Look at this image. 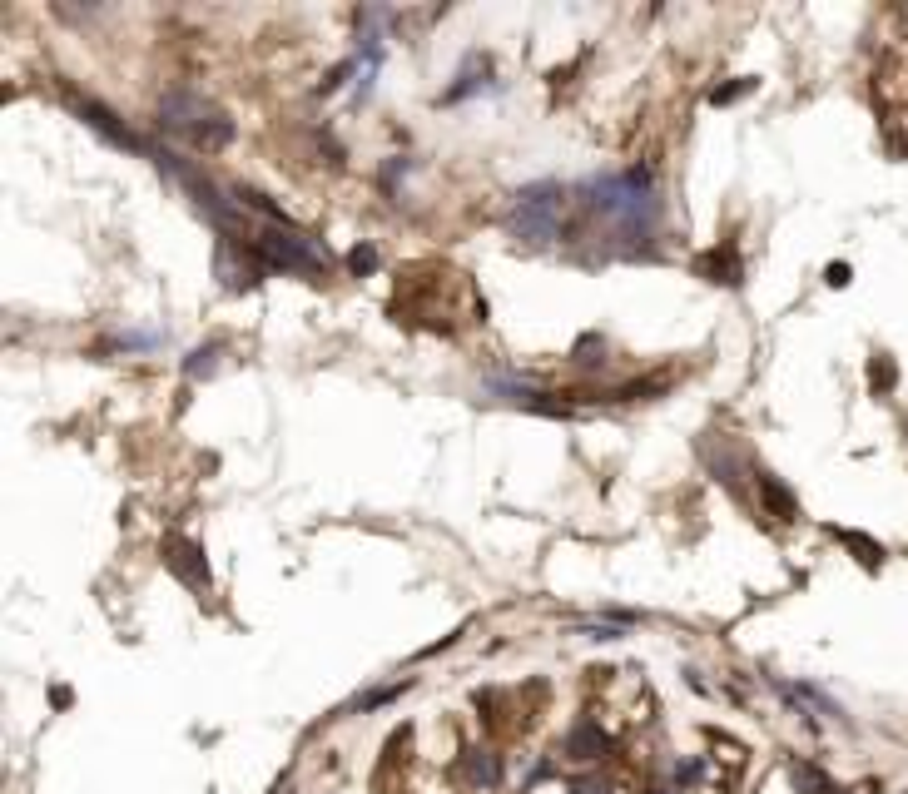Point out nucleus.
Here are the masks:
<instances>
[{
    "mask_svg": "<svg viewBox=\"0 0 908 794\" xmlns=\"http://www.w3.org/2000/svg\"><path fill=\"white\" fill-rule=\"evenodd\" d=\"M621 239H650L660 224V194L646 169H616V174H591L576 189Z\"/></svg>",
    "mask_w": 908,
    "mask_h": 794,
    "instance_id": "obj_1",
    "label": "nucleus"
},
{
    "mask_svg": "<svg viewBox=\"0 0 908 794\" xmlns=\"http://www.w3.org/2000/svg\"><path fill=\"white\" fill-rule=\"evenodd\" d=\"M159 125L179 139H189V144H199V149L234 144V120L214 100H204L199 90H184V85L159 95Z\"/></svg>",
    "mask_w": 908,
    "mask_h": 794,
    "instance_id": "obj_2",
    "label": "nucleus"
},
{
    "mask_svg": "<svg viewBox=\"0 0 908 794\" xmlns=\"http://www.w3.org/2000/svg\"><path fill=\"white\" fill-rule=\"evenodd\" d=\"M561 209H566V189L556 179H536V184H521L517 189L507 224L526 244H551L561 234Z\"/></svg>",
    "mask_w": 908,
    "mask_h": 794,
    "instance_id": "obj_3",
    "label": "nucleus"
},
{
    "mask_svg": "<svg viewBox=\"0 0 908 794\" xmlns=\"http://www.w3.org/2000/svg\"><path fill=\"white\" fill-rule=\"evenodd\" d=\"M254 249H259V259L268 273H323L328 268V244L323 239H308L303 229H293V224H268L259 239H254Z\"/></svg>",
    "mask_w": 908,
    "mask_h": 794,
    "instance_id": "obj_4",
    "label": "nucleus"
},
{
    "mask_svg": "<svg viewBox=\"0 0 908 794\" xmlns=\"http://www.w3.org/2000/svg\"><path fill=\"white\" fill-rule=\"evenodd\" d=\"M70 105H75V115H80L90 130L105 134L110 144H120V149H134V154H149V159H154V149H149V144H144V139H139L130 125H120V120H115V115H110L100 100H90V95H70Z\"/></svg>",
    "mask_w": 908,
    "mask_h": 794,
    "instance_id": "obj_5",
    "label": "nucleus"
},
{
    "mask_svg": "<svg viewBox=\"0 0 908 794\" xmlns=\"http://www.w3.org/2000/svg\"><path fill=\"white\" fill-rule=\"evenodd\" d=\"M164 551H169V566L194 586V591H204L209 586V566H204V551L194 546V541H184V536H169L164 541Z\"/></svg>",
    "mask_w": 908,
    "mask_h": 794,
    "instance_id": "obj_6",
    "label": "nucleus"
},
{
    "mask_svg": "<svg viewBox=\"0 0 908 794\" xmlns=\"http://www.w3.org/2000/svg\"><path fill=\"white\" fill-rule=\"evenodd\" d=\"M700 273L710 278V283H725V288H740L745 283V264H740V254L725 244V249H710L705 259H700Z\"/></svg>",
    "mask_w": 908,
    "mask_h": 794,
    "instance_id": "obj_7",
    "label": "nucleus"
},
{
    "mask_svg": "<svg viewBox=\"0 0 908 794\" xmlns=\"http://www.w3.org/2000/svg\"><path fill=\"white\" fill-rule=\"evenodd\" d=\"M462 770H467V785L472 790H497L502 785V760L492 750H467Z\"/></svg>",
    "mask_w": 908,
    "mask_h": 794,
    "instance_id": "obj_8",
    "label": "nucleus"
},
{
    "mask_svg": "<svg viewBox=\"0 0 908 794\" xmlns=\"http://www.w3.org/2000/svg\"><path fill=\"white\" fill-rule=\"evenodd\" d=\"M601 750H611V735H606L601 725H591V720H581V725L566 735V755H576V760H596Z\"/></svg>",
    "mask_w": 908,
    "mask_h": 794,
    "instance_id": "obj_9",
    "label": "nucleus"
},
{
    "mask_svg": "<svg viewBox=\"0 0 908 794\" xmlns=\"http://www.w3.org/2000/svg\"><path fill=\"white\" fill-rule=\"evenodd\" d=\"M219 358H224V348H219V343H204V348H194V353L184 358V378H189V383L209 378V373L219 368Z\"/></svg>",
    "mask_w": 908,
    "mask_h": 794,
    "instance_id": "obj_10",
    "label": "nucleus"
},
{
    "mask_svg": "<svg viewBox=\"0 0 908 794\" xmlns=\"http://www.w3.org/2000/svg\"><path fill=\"white\" fill-rule=\"evenodd\" d=\"M789 780H794V790H799V794H834L829 775H824V770H814V765H804V760H794V765H789Z\"/></svg>",
    "mask_w": 908,
    "mask_h": 794,
    "instance_id": "obj_11",
    "label": "nucleus"
},
{
    "mask_svg": "<svg viewBox=\"0 0 908 794\" xmlns=\"http://www.w3.org/2000/svg\"><path fill=\"white\" fill-rule=\"evenodd\" d=\"M755 482H760V492H765V502L775 507V517H779V522H794V512H799V507H794V497H789V492L779 487L775 477H770V472H760Z\"/></svg>",
    "mask_w": 908,
    "mask_h": 794,
    "instance_id": "obj_12",
    "label": "nucleus"
},
{
    "mask_svg": "<svg viewBox=\"0 0 908 794\" xmlns=\"http://www.w3.org/2000/svg\"><path fill=\"white\" fill-rule=\"evenodd\" d=\"M477 90H497V85H487V80H477L472 70H462V75H457V85H452V90H442V105H462V100H467V95H477Z\"/></svg>",
    "mask_w": 908,
    "mask_h": 794,
    "instance_id": "obj_13",
    "label": "nucleus"
},
{
    "mask_svg": "<svg viewBox=\"0 0 908 794\" xmlns=\"http://www.w3.org/2000/svg\"><path fill=\"white\" fill-rule=\"evenodd\" d=\"M839 541H849V546L859 551V561H864V566H879V561H884V546H874V541H869V536H859V531H839Z\"/></svg>",
    "mask_w": 908,
    "mask_h": 794,
    "instance_id": "obj_14",
    "label": "nucleus"
},
{
    "mask_svg": "<svg viewBox=\"0 0 908 794\" xmlns=\"http://www.w3.org/2000/svg\"><path fill=\"white\" fill-rule=\"evenodd\" d=\"M407 174H412V159H402V154H397V159H388V164H383V189H388V194H397V184H402Z\"/></svg>",
    "mask_w": 908,
    "mask_h": 794,
    "instance_id": "obj_15",
    "label": "nucleus"
},
{
    "mask_svg": "<svg viewBox=\"0 0 908 794\" xmlns=\"http://www.w3.org/2000/svg\"><path fill=\"white\" fill-rule=\"evenodd\" d=\"M348 268H353V273H373V268H378V249H373V244H358V249L348 254Z\"/></svg>",
    "mask_w": 908,
    "mask_h": 794,
    "instance_id": "obj_16",
    "label": "nucleus"
},
{
    "mask_svg": "<svg viewBox=\"0 0 908 794\" xmlns=\"http://www.w3.org/2000/svg\"><path fill=\"white\" fill-rule=\"evenodd\" d=\"M402 690H407V680H397V685H388V690H373V695H363V700H358V710H378V705L397 700Z\"/></svg>",
    "mask_w": 908,
    "mask_h": 794,
    "instance_id": "obj_17",
    "label": "nucleus"
},
{
    "mask_svg": "<svg viewBox=\"0 0 908 794\" xmlns=\"http://www.w3.org/2000/svg\"><path fill=\"white\" fill-rule=\"evenodd\" d=\"M358 65H363V60H343V65H338V70H328V80H323V85H318V95H333V90H338V85H343V80H348V75H353V70H358Z\"/></svg>",
    "mask_w": 908,
    "mask_h": 794,
    "instance_id": "obj_18",
    "label": "nucleus"
},
{
    "mask_svg": "<svg viewBox=\"0 0 908 794\" xmlns=\"http://www.w3.org/2000/svg\"><path fill=\"white\" fill-rule=\"evenodd\" d=\"M581 631H586L591 641H621V636H626V631H621V626H611V621H591V626H581Z\"/></svg>",
    "mask_w": 908,
    "mask_h": 794,
    "instance_id": "obj_19",
    "label": "nucleus"
},
{
    "mask_svg": "<svg viewBox=\"0 0 908 794\" xmlns=\"http://www.w3.org/2000/svg\"><path fill=\"white\" fill-rule=\"evenodd\" d=\"M745 90H755V80H735V85H725V90H715V95H710V100H715V105H730V100H740V95H745Z\"/></svg>",
    "mask_w": 908,
    "mask_h": 794,
    "instance_id": "obj_20",
    "label": "nucleus"
},
{
    "mask_svg": "<svg viewBox=\"0 0 908 794\" xmlns=\"http://www.w3.org/2000/svg\"><path fill=\"white\" fill-rule=\"evenodd\" d=\"M675 780L680 785H695V780H705V765L700 760H685V765H675Z\"/></svg>",
    "mask_w": 908,
    "mask_h": 794,
    "instance_id": "obj_21",
    "label": "nucleus"
},
{
    "mask_svg": "<svg viewBox=\"0 0 908 794\" xmlns=\"http://www.w3.org/2000/svg\"><path fill=\"white\" fill-rule=\"evenodd\" d=\"M889 383H894V363L879 358V363H874V388H889Z\"/></svg>",
    "mask_w": 908,
    "mask_h": 794,
    "instance_id": "obj_22",
    "label": "nucleus"
},
{
    "mask_svg": "<svg viewBox=\"0 0 908 794\" xmlns=\"http://www.w3.org/2000/svg\"><path fill=\"white\" fill-rule=\"evenodd\" d=\"M571 794H611V790H606L601 780H576V785H571Z\"/></svg>",
    "mask_w": 908,
    "mask_h": 794,
    "instance_id": "obj_23",
    "label": "nucleus"
},
{
    "mask_svg": "<svg viewBox=\"0 0 908 794\" xmlns=\"http://www.w3.org/2000/svg\"><path fill=\"white\" fill-rule=\"evenodd\" d=\"M824 278H829L834 288H844V283H849V264H829V273H824Z\"/></svg>",
    "mask_w": 908,
    "mask_h": 794,
    "instance_id": "obj_24",
    "label": "nucleus"
},
{
    "mask_svg": "<svg viewBox=\"0 0 908 794\" xmlns=\"http://www.w3.org/2000/svg\"><path fill=\"white\" fill-rule=\"evenodd\" d=\"M655 794H675V790H655Z\"/></svg>",
    "mask_w": 908,
    "mask_h": 794,
    "instance_id": "obj_25",
    "label": "nucleus"
},
{
    "mask_svg": "<svg viewBox=\"0 0 908 794\" xmlns=\"http://www.w3.org/2000/svg\"><path fill=\"white\" fill-rule=\"evenodd\" d=\"M834 794H844V790H834Z\"/></svg>",
    "mask_w": 908,
    "mask_h": 794,
    "instance_id": "obj_26",
    "label": "nucleus"
}]
</instances>
